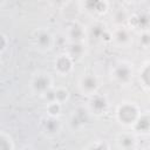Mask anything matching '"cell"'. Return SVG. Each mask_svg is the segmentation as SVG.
Segmentation results:
<instances>
[{"label":"cell","mask_w":150,"mask_h":150,"mask_svg":"<svg viewBox=\"0 0 150 150\" xmlns=\"http://www.w3.org/2000/svg\"><path fill=\"white\" fill-rule=\"evenodd\" d=\"M149 73H150V62H149V60H145L141 63V67L138 69V75H137L138 82L145 93H149V89H150Z\"/></svg>","instance_id":"ac0fdd59"},{"label":"cell","mask_w":150,"mask_h":150,"mask_svg":"<svg viewBox=\"0 0 150 150\" xmlns=\"http://www.w3.org/2000/svg\"><path fill=\"white\" fill-rule=\"evenodd\" d=\"M100 88H101V80L98 75H96L95 73H84L77 80L79 93L86 97H89L95 93L100 91Z\"/></svg>","instance_id":"5b68a950"},{"label":"cell","mask_w":150,"mask_h":150,"mask_svg":"<svg viewBox=\"0 0 150 150\" xmlns=\"http://www.w3.org/2000/svg\"><path fill=\"white\" fill-rule=\"evenodd\" d=\"M64 35L68 42H86L88 39V28L83 23L74 21L68 26Z\"/></svg>","instance_id":"8fae6325"},{"label":"cell","mask_w":150,"mask_h":150,"mask_svg":"<svg viewBox=\"0 0 150 150\" xmlns=\"http://www.w3.org/2000/svg\"><path fill=\"white\" fill-rule=\"evenodd\" d=\"M91 117L93 116L89 112L87 105L79 104V105L74 107L73 110L70 111L69 120H68L69 128L71 130H75V131L81 130V129L86 128L90 123V118Z\"/></svg>","instance_id":"8992f818"},{"label":"cell","mask_w":150,"mask_h":150,"mask_svg":"<svg viewBox=\"0 0 150 150\" xmlns=\"http://www.w3.org/2000/svg\"><path fill=\"white\" fill-rule=\"evenodd\" d=\"M135 66L128 60H118L110 68V77L118 86H129L135 77Z\"/></svg>","instance_id":"7a4b0ae2"},{"label":"cell","mask_w":150,"mask_h":150,"mask_svg":"<svg viewBox=\"0 0 150 150\" xmlns=\"http://www.w3.org/2000/svg\"><path fill=\"white\" fill-rule=\"evenodd\" d=\"M83 9L95 16L104 15L109 9V2L108 0H82Z\"/></svg>","instance_id":"5bb4252c"},{"label":"cell","mask_w":150,"mask_h":150,"mask_svg":"<svg viewBox=\"0 0 150 150\" xmlns=\"http://www.w3.org/2000/svg\"><path fill=\"white\" fill-rule=\"evenodd\" d=\"M115 146L122 150H135L138 148V137L132 130L121 132L115 138Z\"/></svg>","instance_id":"7c38bea8"},{"label":"cell","mask_w":150,"mask_h":150,"mask_svg":"<svg viewBox=\"0 0 150 150\" xmlns=\"http://www.w3.org/2000/svg\"><path fill=\"white\" fill-rule=\"evenodd\" d=\"M128 19H129V13L123 8L116 9L114 12V14H112V21H114L115 26L125 25L128 22Z\"/></svg>","instance_id":"7402d4cb"},{"label":"cell","mask_w":150,"mask_h":150,"mask_svg":"<svg viewBox=\"0 0 150 150\" xmlns=\"http://www.w3.org/2000/svg\"><path fill=\"white\" fill-rule=\"evenodd\" d=\"M0 66H1V55H0Z\"/></svg>","instance_id":"83f0119b"},{"label":"cell","mask_w":150,"mask_h":150,"mask_svg":"<svg viewBox=\"0 0 150 150\" xmlns=\"http://www.w3.org/2000/svg\"><path fill=\"white\" fill-rule=\"evenodd\" d=\"M39 128L41 132L49 138L56 137L61 130H62V123L60 121V117H54L49 115H45L43 117L40 118L39 122Z\"/></svg>","instance_id":"30bf717a"},{"label":"cell","mask_w":150,"mask_h":150,"mask_svg":"<svg viewBox=\"0 0 150 150\" xmlns=\"http://www.w3.org/2000/svg\"><path fill=\"white\" fill-rule=\"evenodd\" d=\"M137 136L138 135H148L150 131V116H149V111H142L141 115L138 116V118L135 121V123L132 124V127L130 128Z\"/></svg>","instance_id":"9a60e30c"},{"label":"cell","mask_w":150,"mask_h":150,"mask_svg":"<svg viewBox=\"0 0 150 150\" xmlns=\"http://www.w3.org/2000/svg\"><path fill=\"white\" fill-rule=\"evenodd\" d=\"M75 60L64 50L59 53L53 60V69L56 75L66 77L69 76L75 68Z\"/></svg>","instance_id":"52a82bcc"},{"label":"cell","mask_w":150,"mask_h":150,"mask_svg":"<svg viewBox=\"0 0 150 150\" xmlns=\"http://www.w3.org/2000/svg\"><path fill=\"white\" fill-rule=\"evenodd\" d=\"M110 42L114 43L117 48H129L132 42V30L125 26H115L112 30H110Z\"/></svg>","instance_id":"ba28073f"},{"label":"cell","mask_w":150,"mask_h":150,"mask_svg":"<svg viewBox=\"0 0 150 150\" xmlns=\"http://www.w3.org/2000/svg\"><path fill=\"white\" fill-rule=\"evenodd\" d=\"M127 1L132 2V4H138V2H141V1H143V0H127Z\"/></svg>","instance_id":"484cf974"},{"label":"cell","mask_w":150,"mask_h":150,"mask_svg":"<svg viewBox=\"0 0 150 150\" xmlns=\"http://www.w3.org/2000/svg\"><path fill=\"white\" fill-rule=\"evenodd\" d=\"M62 105L60 102L57 101H48L46 102V107H45V111L46 115L49 116H54V117H60L62 114Z\"/></svg>","instance_id":"ffe728a7"},{"label":"cell","mask_w":150,"mask_h":150,"mask_svg":"<svg viewBox=\"0 0 150 150\" xmlns=\"http://www.w3.org/2000/svg\"><path fill=\"white\" fill-rule=\"evenodd\" d=\"M88 36L94 38L95 40L110 41V30L101 22H95L88 28Z\"/></svg>","instance_id":"2e32d148"},{"label":"cell","mask_w":150,"mask_h":150,"mask_svg":"<svg viewBox=\"0 0 150 150\" xmlns=\"http://www.w3.org/2000/svg\"><path fill=\"white\" fill-rule=\"evenodd\" d=\"M86 105L91 116L102 117L108 114L110 109V101L105 94H101L100 91H97L88 97V102Z\"/></svg>","instance_id":"277c9868"},{"label":"cell","mask_w":150,"mask_h":150,"mask_svg":"<svg viewBox=\"0 0 150 150\" xmlns=\"http://www.w3.org/2000/svg\"><path fill=\"white\" fill-rule=\"evenodd\" d=\"M141 112H142V110H141V107L138 105V103H136L135 101L127 100V101H122L116 107L115 118L121 125L131 128L132 124L135 123V121L141 115Z\"/></svg>","instance_id":"6da1fadb"},{"label":"cell","mask_w":150,"mask_h":150,"mask_svg":"<svg viewBox=\"0 0 150 150\" xmlns=\"http://www.w3.org/2000/svg\"><path fill=\"white\" fill-rule=\"evenodd\" d=\"M33 42L35 48L41 53L50 52L55 47V36L47 28H39L33 35Z\"/></svg>","instance_id":"9c48e42d"},{"label":"cell","mask_w":150,"mask_h":150,"mask_svg":"<svg viewBox=\"0 0 150 150\" xmlns=\"http://www.w3.org/2000/svg\"><path fill=\"white\" fill-rule=\"evenodd\" d=\"M5 2H6V0H0V7H2L5 5Z\"/></svg>","instance_id":"4316f807"},{"label":"cell","mask_w":150,"mask_h":150,"mask_svg":"<svg viewBox=\"0 0 150 150\" xmlns=\"http://www.w3.org/2000/svg\"><path fill=\"white\" fill-rule=\"evenodd\" d=\"M67 52L75 61L82 60L86 55V42H68L64 47Z\"/></svg>","instance_id":"e0dca14e"},{"label":"cell","mask_w":150,"mask_h":150,"mask_svg":"<svg viewBox=\"0 0 150 150\" xmlns=\"http://www.w3.org/2000/svg\"><path fill=\"white\" fill-rule=\"evenodd\" d=\"M53 94H54V100L60 102L61 104L67 103L70 100V90L66 86H54L53 87Z\"/></svg>","instance_id":"d6986e66"},{"label":"cell","mask_w":150,"mask_h":150,"mask_svg":"<svg viewBox=\"0 0 150 150\" xmlns=\"http://www.w3.org/2000/svg\"><path fill=\"white\" fill-rule=\"evenodd\" d=\"M54 86L55 84H54L53 75L46 70H38V71L33 73L30 81H29L30 91L40 97H42Z\"/></svg>","instance_id":"3957f363"},{"label":"cell","mask_w":150,"mask_h":150,"mask_svg":"<svg viewBox=\"0 0 150 150\" xmlns=\"http://www.w3.org/2000/svg\"><path fill=\"white\" fill-rule=\"evenodd\" d=\"M139 45H141L142 48L148 49V47L150 46V35H149V30L139 32Z\"/></svg>","instance_id":"cb8c5ba5"},{"label":"cell","mask_w":150,"mask_h":150,"mask_svg":"<svg viewBox=\"0 0 150 150\" xmlns=\"http://www.w3.org/2000/svg\"><path fill=\"white\" fill-rule=\"evenodd\" d=\"M15 149V142L12 135L0 130V150H13Z\"/></svg>","instance_id":"44dd1931"},{"label":"cell","mask_w":150,"mask_h":150,"mask_svg":"<svg viewBox=\"0 0 150 150\" xmlns=\"http://www.w3.org/2000/svg\"><path fill=\"white\" fill-rule=\"evenodd\" d=\"M8 46H9V39H8V36L5 33L0 32V55H2L7 50Z\"/></svg>","instance_id":"d4e9b609"},{"label":"cell","mask_w":150,"mask_h":150,"mask_svg":"<svg viewBox=\"0 0 150 150\" xmlns=\"http://www.w3.org/2000/svg\"><path fill=\"white\" fill-rule=\"evenodd\" d=\"M129 28L131 30H137L139 32H144V30H149V26H150V18L149 14L146 12H138L136 14L129 15L128 22Z\"/></svg>","instance_id":"4fadbf2b"},{"label":"cell","mask_w":150,"mask_h":150,"mask_svg":"<svg viewBox=\"0 0 150 150\" xmlns=\"http://www.w3.org/2000/svg\"><path fill=\"white\" fill-rule=\"evenodd\" d=\"M111 145L105 139H96L91 141L89 144L84 146V149H110Z\"/></svg>","instance_id":"603a6c76"}]
</instances>
